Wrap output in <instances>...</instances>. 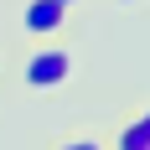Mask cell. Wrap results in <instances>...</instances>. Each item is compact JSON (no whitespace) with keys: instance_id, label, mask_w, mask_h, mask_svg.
<instances>
[{"instance_id":"1","label":"cell","mask_w":150,"mask_h":150,"mask_svg":"<svg viewBox=\"0 0 150 150\" xmlns=\"http://www.w3.org/2000/svg\"><path fill=\"white\" fill-rule=\"evenodd\" d=\"M73 78V52L52 36V42H36L21 57V88H31V93H47V88H62Z\"/></svg>"},{"instance_id":"2","label":"cell","mask_w":150,"mask_h":150,"mask_svg":"<svg viewBox=\"0 0 150 150\" xmlns=\"http://www.w3.org/2000/svg\"><path fill=\"white\" fill-rule=\"evenodd\" d=\"M67 16H73L67 0H26L21 5V31L31 42H52V36L67 31Z\"/></svg>"},{"instance_id":"3","label":"cell","mask_w":150,"mask_h":150,"mask_svg":"<svg viewBox=\"0 0 150 150\" xmlns=\"http://www.w3.org/2000/svg\"><path fill=\"white\" fill-rule=\"evenodd\" d=\"M114 145H124V150H150V109H145V114H129V119L114 129Z\"/></svg>"},{"instance_id":"4","label":"cell","mask_w":150,"mask_h":150,"mask_svg":"<svg viewBox=\"0 0 150 150\" xmlns=\"http://www.w3.org/2000/svg\"><path fill=\"white\" fill-rule=\"evenodd\" d=\"M119 5H135V0H119Z\"/></svg>"},{"instance_id":"5","label":"cell","mask_w":150,"mask_h":150,"mask_svg":"<svg viewBox=\"0 0 150 150\" xmlns=\"http://www.w3.org/2000/svg\"><path fill=\"white\" fill-rule=\"evenodd\" d=\"M67 5H78V0H67Z\"/></svg>"}]
</instances>
